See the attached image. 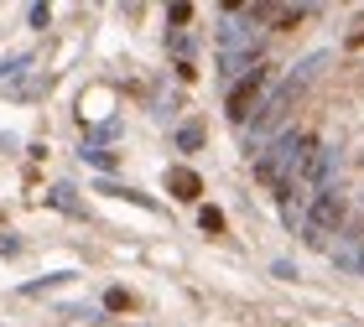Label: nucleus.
I'll return each mask as SVG.
<instances>
[{"label":"nucleus","instance_id":"nucleus-5","mask_svg":"<svg viewBox=\"0 0 364 327\" xmlns=\"http://www.w3.org/2000/svg\"><path fill=\"white\" fill-rule=\"evenodd\" d=\"M167 192H172V198H182V203H193L198 192H203V182H198V172L172 167V172H167Z\"/></svg>","mask_w":364,"mask_h":327},{"label":"nucleus","instance_id":"nucleus-2","mask_svg":"<svg viewBox=\"0 0 364 327\" xmlns=\"http://www.w3.org/2000/svg\"><path fill=\"white\" fill-rule=\"evenodd\" d=\"M343 214H349V198H343L338 182H328L318 198L307 203V218H302V239L312 250H333L338 234H343Z\"/></svg>","mask_w":364,"mask_h":327},{"label":"nucleus","instance_id":"nucleus-7","mask_svg":"<svg viewBox=\"0 0 364 327\" xmlns=\"http://www.w3.org/2000/svg\"><path fill=\"white\" fill-rule=\"evenodd\" d=\"M53 203H58V208H68V214H78V198H73V187H53Z\"/></svg>","mask_w":364,"mask_h":327},{"label":"nucleus","instance_id":"nucleus-1","mask_svg":"<svg viewBox=\"0 0 364 327\" xmlns=\"http://www.w3.org/2000/svg\"><path fill=\"white\" fill-rule=\"evenodd\" d=\"M219 68L229 84H240L250 68H260V31L245 26V11H229V21L219 26Z\"/></svg>","mask_w":364,"mask_h":327},{"label":"nucleus","instance_id":"nucleus-9","mask_svg":"<svg viewBox=\"0 0 364 327\" xmlns=\"http://www.w3.org/2000/svg\"><path fill=\"white\" fill-rule=\"evenodd\" d=\"M167 21H172V26H182V21H193V6H172V11H167Z\"/></svg>","mask_w":364,"mask_h":327},{"label":"nucleus","instance_id":"nucleus-4","mask_svg":"<svg viewBox=\"0 0 364 327\" xmlns=\"http://www.w3.org/2000/svg\"><path fill=\"white\" fill-rule=\"evenodd\" d=\"M266 84H271V68H266V62H260V68H250V73L240 78V84H229L224 114H229V120H235V125H250L255 114H260V104H266V99H260V94H266Z\"/></svg>","mask_w":364,"mask_h":327},{"label":"nucleus","instance_id":"nucleus-8","mask_svg":"<svg viewBox=\"0 0 364 327\" xmlns=\"http://www.w3.org/2000/svg\"><path fill=\"white\" fill-rule=\"evenodd\" d=\"M203 228H208V234H219V228H224V214H219V208H203Z\"/></svg>","mask_w":364,"mask_h":327},{"label":"nucleus","instance_id":"nucleus-3","mask_svg":"<svg viewBox=\"0 0 364 327\" xmlns=\"http://www.w3.org/2000/svg\"><path fill=\"white\" fill-rule=\"evenodd\" d=\"M307 140L312 135H302V130H281V135L266 145V151L255 156V177L266 187H276V192H287V182H291V172L302 167V151H307Z\"/></svg>","mask_w":364,"mask_h":327},{"label":"nucleus","instance_id":"nucleus-6","mask_svg":"<svg viewBox=\"0 0 364 327\" xmlns=\"http://www.w3.org/2000/svg\"><path fill=\"white\" fill-rule=\"evenodd\" d=\"M177 145H182V151H193V145H203V130H198V125H182V130H177Z\"/></svg>","mask_w":364,"mask_h":327}]
</instances>
